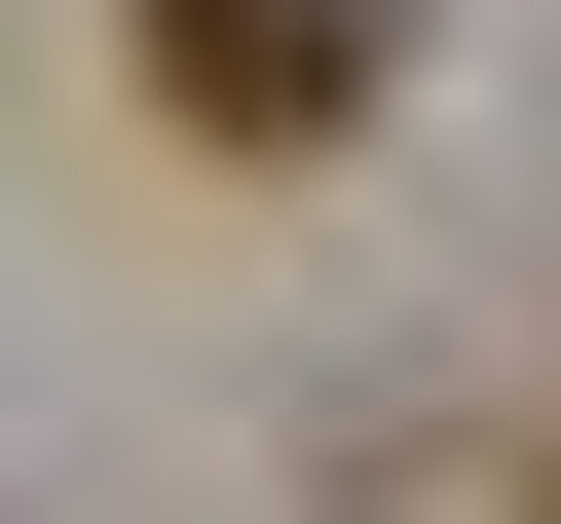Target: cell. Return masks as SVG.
Instances as JSON below:
<instances>
[{
    "instance_id": "obj_1",
    "label": "cell",
    "mask_w": 561,
    "mask_h": 524,
    "mask_svg": "<svg viewBox=\"0 0 561 524\" xmlns=\"http://www.w3.org/2000/svg\"><path fill=\"white\" fill-rule=\"evenodd\" d=\"M113 38H150V113H187V150H337V113L412 76V0H113Z\"/></svg>"
}]
</instances>
